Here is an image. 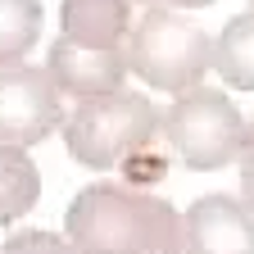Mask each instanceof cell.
<instances>
[{"instance_id": "8992f818", "label": "cell", "mask_w": 254, "mask_h": 254, "mask_svg": "<svg viewBox=\"0 0 254 254\" xmlns=\"http://www.w3.org/2000/svg\"><path fill=\"white\" fill-rule=\"evenodd\" d=\"M186 227V254H254V213L213 190V195H200L182 213Z\"/></svg>"}, {"instance_id": "5b68a950", "label": "cell", "mask_w": 254, "mask_h": 254, "mask_svg": "<svg viewBox=\"0 0 254 254\" xmlns=\"http://www.w3.org/2000/svg\"><path fill=\"white\" fill-rule=\"evenodd\" d=\"M50 68L37 64H14L0 68V145L9 150H32L50 132L64 127V105Z\"/></svg>"}, {"instance_id": "30bf717a", "label": "cell", "mask_w": 254, "mask_h": 254, "mask_svg": "<svg viewBox=\"0 0 254 254\" xmlns=\"http://www.w3.org/2000/svg\"><path fill=\"white\" fill-rule=\"evenodd\" d=\"M41 195V177L37 164L27 159V150H9L0 145V227L14 218H23Z\"/></svg>"}, {"instance_id": "7a4b0ae2", "label": "cell", "mask_w": 254, "mask_h": 254, "mask_svg": "<svg viewBox=\"0 0 254 254\" xmlns=\"http://www.w3.org/2000/svg\"><path fill=\"white\" fill-rule=\"evenodd\" d=\"M159 109L136 91H114L82 100L68 118H64V145L77 164L86 168H123L132 154L159 141Z\"/></svg>"}, {"instance_id": "4fadbf2b", "label": "cell", "mask_w": 254, "mask_h": 254, "mask_svg": "<svg viewBox=\"0 0 254 254\" xmlns=\"http://www.w3.org/2000/svg\"><path fill=\"white\" fill-rule=\"evenodd\" d=\"M0 254H77L68 245V236H55V232H41V227H27V232H14Z\"/></svg>"}, {"instance_id": "3957f363", "label": "cell", "mask_w": 254, "mask_h": 254, "mask_svg": "<svg viewBox=\"0 0 254 254\" xmlns=\"http://www.w3.org/2000/svg\"><path fill=\"white\" fill-rule=\"evenodd\" d=\"M127 68L168 95H186L200 91L204 73L213 68V41L186 14L150 9L127 37Z\"/></svg>"}, {"instance_id": "2e32d148", "label": "cell", "mask_w": 254, "mask_h": 254, "mask_svg": "<svg viewBox=\"0 0 254 254\" xmlns=\"http://www.w3.org/2000/svg\"><path fill=\"white\" fill-rule=\"evenodd\" d=\"M250 5H254V0H250Z\"/></svg>"}, {"instance_id": "6da1fadb", "label": "cell", "mask_w": 254, "mask_h": 254, "mask_svg": "<svg viewBox=\"0 0 254 254\" xmlns=\"http://www.w3.org/2000/svg\"><path fill=\"white\" fill-rule=\"evenodd\" d=\"M64 232L77 254H186L182 213L127 182H91L82 186Z\"/></svg>"}, {"instance_id": "277c9868", "label": "cell", "mask_w": 254, "mask_h": 254, "mask_svg": "<svg viewBox=\"0 0 254 254\" xmlns=\"http://www.w3.org/2000/svg\"><path fill=\"white\" fill-rule=\"evenodd\" d=\"M164 141L168 150L195 173H213L227 168L232 159H241L245 145V118L232 105V95L222 91H186L168 105L164 114Z\"/></svg>"}, {"instance_id": "9c48e42d", "label": "cell", "mask_w": 254, "mask_h": 254, "mask_svg": "<svg viewBox=\"0 0 254 254\" xmlns=\"http://www.w3.org/2000/svg\"><path fill=\"white\" fill-rule=\"evenodd\" d=\"M213 73L236 91H254V9L222 23L213 41Z\"/></svg>"}, {"instance_id": "8fae6325", "label": "cell", "mask_w": 254, "mask_h": 254, "mask_svg": "<svg viewBox=\"0 0 254 254\" xmlns=\"http://www.w3.org/2000/svg\"><path fill=\"white\" fill-rule=\"evenodd\" d=\"M41 18V0H0V68H14L37 46Z\"/></svg>"}, {"instance_id": "5bb4252c", "label": "cell", "mask_w": 254, "mask_h": 254, "mask_svg": "<svg viewBox=\"0 0 254 254\" xmlns=\"http://www.w3.org/2000/svg\"><path fill=\"white\" fill-rule=\"evenodd\" d=\"M241 204L254 213V118L245 123V145H241Z\"/></svg>"}, {"instance_id": "7c38bea8", "label": "cell", "mask_w": 254, "mask_h": 254, "mask_svg": "<svg viewBox=\"0 0 254 254\" xmlns=\"http://www.w3.org/2000/svg\"><path fill=\"white\" fill-rule=\"evenodd\" d=\"M164 173H168V150L164 145H145L141 154H132L123 164V182L127 186H136V190H145V186H154V182H164Z\"/></svg>"}, {"instance_id": "9a60e30c", "label": "cell", "mask_w": 254, "mask_h": 254, "mask_svg": "<svg viewBox=\"0 0 254 254\" xmlns=\"http://www.w3.org/2000/svg\"><path fill=\"white\" fill-rule=\"evenodd\" d=\"M150 9H164V5H177V9H200V5H213V0H145Z\"/></svg>"}, {"instance_id": "ba28073f", "label": "cell", "mask_w": 254, "mask_h": 254, "mask_svg": "<svg viewBox=\"0 0 254 254\" xmlns=\"http://www.w3.org/2000/svg\"><path fill=\"white\" fill-rule=\"evenodd\" d=\"M64 37L91 50H123V37H132V9L127 0H64L59 5Z\"/></svg>"}, {"instance_id": "52a82bcc", "label": "cell", "mask_w": 254, "mask_h": 254, "mask_svg": "<svg viewBox=\"0 0 254 254\" xmlns=\"http://www.w3.org/2000/svg\"><path fill=\"white\" fill-rule=\"evenodd\" d=\"M50 77L64 95H77L82 100H95V95H114L123 91V77L132 73L127 68V50H91V46H77L68 37H59L50 46Z\"/></svg>"}]
</instances>
